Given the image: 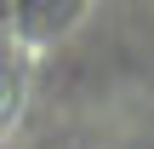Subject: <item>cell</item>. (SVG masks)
<instances>
[{"label": "cell", "instance_id": "cell-1", "mask_svg": "<svg viewBox=\"0 0 154 149\" xmlns=\"http://www.w3.org/2000/svg\"><path fill=\"white\" fill-rule=\"evenodd\" d=\"M0 98H6V80H0Z\"/></svg>", "mask_w": 154, "mask_h": 149}]
</instances>
